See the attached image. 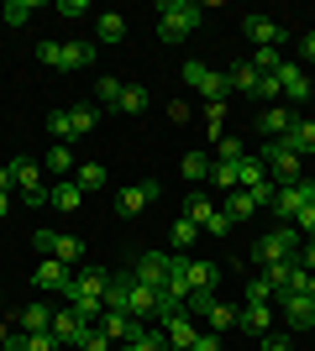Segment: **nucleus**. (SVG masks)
<instances>
[{
  "instance_id": "nucleus-1",
  "label": "nucleus",
  "mask_w": 315,
  "mask_h": 351,
  "mask_svg": "<svg viewBox=\"0 0 315 351\" xmlns=\"http://www.w3.org/2000/svg\"><path fill=\"white\" fill-rule=\"evenodd\" d=\"M189 32H200V5L195 0H158V43L179 47Z\"/></svg>"
},
{
  "instance_id": "nucleus-2",
  "label": "nucleus",
  "mask_w": 315,
  "mask_h": 351,
  "mask_svg": "<svg viewBox=\"0 0 315 351\" xmlns=\"http://www.w3.org/2000/svg\"><path fill=\"white\" fill-rule=\"evenodd\" d=\"M253 263L273 267V263H300V231L294 226H273L253 241Z\"/></svg>"
},
{
  "instance_id": "nucleus-3",
  "label": "nucleus",
  "mask_w": 315,
  "mask_h": 351,
  "mask_svg": "<svg viewBox=\"0 0 315 351\" xmlns=\"http://www.w3.org/2000/svg\"><path fill=\"white\" fill-rule=\"evenodd\" d=\"M184 84L189 89H200L210 105H226V95H231V84H226V73H215V69H205L200 58H189L184 63Z\"/></svg>"
},
{
  "instance_id": "nucleus-4",
  "label": "nucleus",
  "mask_w": 315,
  "mask_h": 351,
  "mask_svg": "<svg viewBox=\"0 0 315 351\" xmlns=\"http://www.w3.org/2000/svg\"><path fill=\"white\" fill-rule=\"evenodd\" d=\"M257 162L273 173V184H294V178H300V152H294V147H284V142H263Z\"/></svg>"
},
{
  "instance_id": "nucleus-5",
  "label": "nucleus",
  "mask_w": 315,
  "mask_h": 351,
  "mask_svg": "<svg viewBox=\"0 0 315 351\" xmlns=\"http://www.w3.org/2000/svg\"><path fill=\"white\" fill-rule=\"evenodd\" d=\"M168 267H174V252H142L126 273H132L137 283H148V289L163 293V289H168Z\"/></svg>"
},
{
  "instance_id": "nucleus-6",
  "label": "nucleus",
  "mask_w": 315,
  "mask_h": 351,
  "mask_svg": "<svg viewBox=\"0 0 315 351\" xmlns=\"http://www.w3.org/2000/svg\"><path fill=\"white\" fill-rule=\"evenodd\" d=\"M105 289H110V273L105 267H79V273H69V283H63V299H105Z\"/></svg>"
},
{
  "instance_id": "nucleus-7",
  "label": "nucleus",
  "mask_w": 315,
  "mask_h": 351,
  "mask_svg": "<svg viewBox=\"0 0 315 351\" xmlns=\"http://www.w3.org/2000/svg\"><path fill=\"white\" fill-rule=\"evenodd\" d=\"M158 194H163V184H158V178H142V184H126V189L116 194V210H121L126 220H132V215H142V210H148L152 199H158Z\"/></svg>"
},
{
  "instance_id": "nucleus-8",
  "label": "nucleus",
  "mask_w": 315,
  "mask_h": 351,
  "mask_svg": "<svg viewBox=\"0 0 315 351\" xmlns=\"http://www.w3.org/2000/svg\"><path fill=\"white\" fill-rule=\"evenodd\" d=\"M158 330H163L168 351H195V341H200V325H195V315H174V320H163Z\"/></svg>"
},
{
  "instance_id": "nucleus-9",
  "label": "nucleus",
  "mask_w": 315,
  "mask_h": 351,
  "mask_svg": "<svg viewBox=\"0 0 315 351\" xmlns=\"http://www.w3.org/2000/svg\"><path fill=\"white\" fill-rule=\"evenodd\" d=\"M294 126H300V110H294V105H268V110L257 116V132H263V136H279V142H284Z\"/></svg>"
},
{
  "instance_id": "nucleus-10",
  "label": "nucleus",
  "mask_w": 315,
  "mask_h": 351,
  "mask_svg": "<svg viewBox=\"0 0 315 351\" xmlns=\"http://www.w3.org/2000/svg\"><path fill=\"white\" fill-rule=\"evenodd\" d=\"M279 95H284V105H294V100H310V73L300 69V63H279Z\"/></svg>"
},
{
  "instance_id": "nucleus-11",
  "label": "nucleus",
  "mask_w": 315,
  "mask_h": 351,
  "mask_svg": "<svg viewBox=\"0 0 315 351\" xmlns=\"http://www.w3.org/2000/svg\"><path fill=\"white\" fill-rule=\"evenodd\" d=\"M279 309H284V325H294V330H310L315 325V299L310 293H279Z\"/></svg>"
},
{
  "instance_id": "nucleus-12",
  "label": "nucleus",
  "mask_w": 315,
  "mask_h": 351,
  "mask_svg": "<svg viewBox=\"0 0 315 351\" xmlns=\"http://www.w3.org/2000/svg\"><path fill=\"white\" fill-rule=\"evenodd\" d=\"M32 283L43 293H63V283H69V263H58V257H43V263L32 267Z\"/></svg>"
},
{
  "instance_id": "nucleus-13",
  "label": "nucleus",
  "mask_w": 315,
  "mask_h": 351,
  "mask_svg": "<svg viewBox=\"0 0 315 351\" xmlns=\"http://www.w3.org/2000/svg\"><path fill=\"white\" fill-rule=\"evenodd\" d=\"M242 32H247L257 47H279L284 43V27H279L273 16H242Z\"/></svg>"
},
{
  "instance_id": "nucleus-14",
  "label": "nucleus",
  "mask_w": 315,
  "mask_h": 351,
  "mask_svg": "<svg viewBox=\"0 0 315 351\" xmlns=\"http://www.w3.org/2000/svg\"><path fill=\"white\" fill-rule=\"evenodd\" d=\"M126 315L132 320H152L158 315V289H148V283L132 278V293H126Z\"/></svg>"
},
{
  "instance_id": "nucleus-15",
  "label": "nucleus",
  "mask_w": 315,
  "mask_h": 351,
  "mask_svg": "<svg viewBox=\"0 0 315 351\" xmlns=\"http://www.w3.org/2000/svg\"><path fill=\"white\" fill-rule=\"evenodd\" d=\"M215 278H221V267H215V263H200V257H189V267H184V283H189V293H215Z\"/></svg>"
},
{
  "instance_id": "nucleus-16",
  "label": "nucleus",
  "mask_w": 315,
  "mask_h": 351,
  "mask_svg": "<svg viewBox=\"0 0 315 351\" xmlns=\"http://www.w3.org/2000/svg\"><path fill=\"white\" fill-rule=\"evenodd\" d=\"M90 63H95V43H84V37L63 43V58H58L63 73H79V69H90Z\"/></svg>"
},
{
  "instance_id": "nucleus-17",
  "label": "nucleus",
  "mask_w": 315,
  "mask_h": 351,
  "mask_svg": "<svg viewBox=\"0 0 315 351\" xmlns=\"http://www.w3.org/2000/svg\"><path fill=\"white\" fill-rule=\"evenodd\" d=\"M84 330H90V325L79 320L74 309H53V336H58L63 346H79V336H84Z\"/></svg>"
},
{
  "instance_id": "nucleus-18",
  "label": "nucleus",
  "mask_w": 315,
  "mask_h": 351,
  "mask_svg": "<svg viewBox=\"0 0 315 351\" xmlns=\"http://www.w3.org/2000/svg\"><path fill=\"white\" fill-rule=\"evenodd\" d=\"M237 325L247 330V336H268V330H273V304H247L237 315Z\"/></svg>"
},
{
  "instance_id": "nucleus-19",
  "label": "nucleus",
  "mask_w": 315,
  "mask_h": 351,
  "mask_svg": "<svg viewBox=\"0 0 315 351\" xmlns=\"http://www.w3.org/2000/svg\"><path fill=\"white\" fill-rule=\"evenodd\" d=\"M257 79H263V73H257L247 58H237L231 69H226V84L237 89V95H257Z\"/></svg>"
},
{
  "instance_id": "nucleus-20",
  "label": "nucleus",
  "mask_w": 315,
  "mask_h": 351,
  "mask_svg": "<svg viewBox=\"0 0 315 351\" xmlns=\"http://www.w3.org/2000/svg\"><path fill=\"white\" fill-rule=\"evenodd\" d=\"M37 330H53V304H27L21 309V336H37Z\"/></svg>"
},
{
  "instance_id": "nucleus-21",
  "label": "nucleus",
  "mask_w": 315,
  "mask_h": 351,
  "mask_svg": "<svg viewBox=\"0 0 315 351\" xmlns=\"http://www.w3.org/2000/svg\"><path fill=\"white\" fill-rule=\"evenodd\" d=\"M79 205H84V189H79L74 178H63V184H53V210H63V215H74Z\"/></svg>"
},
{
  "instance_id": "nucleus-22",
  "label": "nucleus",
  "mask_w": 315,
  "mask_h": 351,
  "mask_svg": "<svg viewBox=\"0 0 315 351\" xmlns=\"http://www.w3.org/2000/svg\"><path fill=\"white\" fill-rule=\"evenodd\" d=\"M95 126H100V110H95V105H74V110H69V142H74V136H90Z\"/></svg>"
},
{
  "instance_id": "nucleus-23",
  "label": "nucleus",
  "mask_w": 315,
  "mask_h": 351,
  "mask_svg": "<svg viewBox=\"0 0 315 351\" xmlns=\"http://www.w3.org/2000/svg\"><path fill=\"white\" fill-rule=\"evenodd\" d=\"M237 315H242L237 304H226V299H215V304H210L205 315H200V320H205L210 330H215V336H221V330H231V325H237Z\"/></svg>"
},
{
  "instance_id": "nucleus-24",
  "label": "nucleus",
  "mask_w": 315,
  "mask_h": 351,
  "mask_svg": "<svg viewBox=\"0 0 315 351\" xmlns=\"http://www.w3.org/2000/svg\"><path fill=\"white\" fill-rule=\"evenodd\" d=\"M148 105H152L148 84H126V89H121V105H116V110H121V116H142Z\"/></svg>"
},
{
  "instance_id": "nucleus-25",
  "label": "nucleus",
  "mask_w": 315,
  "mask_h": 351,
  "mask_svg": "<svg viewBox=\"0 0 315 351\" xmlns=\"http://www.w3.org/2000/svg\"><path fill=\"white\" fill-rule=\"evenodd\" d=\"M43 173H53V178H69V173H74V158H69V147H63V142H53V147H47Z\"/></svg>"
},
{
  "instance_id": "nucleus-26",
  "label": "nucleus",
  "mask_w": 315,
  "mask_h": 351,
  "mask_svg": "<svg viewBox=\"0 0 315 351\" xmlns=\"http://www.w3.org/2000/svg\"><path fill=\"white\" fill-rule=\"evenodd\" d=\"M284 147H294V152H315V116H300V126H294V132L284 136Z\"/></svg>"
},
{
  "instance_id": "nucleus-27",
  "label": "nucleus",
  "mask_w": 315,
  "mask_h": 351,
  "mask_svg": "<svg viewBox=\"0 0 315 351\" xmlns=\"http://www.w3.org/2000/svg\"><path fill=\"white\" fill-rule=\"evenodd\" d=\"M226 215H231V220H253L257 215V199H253V194H247V189H231V194H226Z\"/></svg>"
},
{
  "instance_id": "nucleus-28",
  "label": "nucleus",
  "mask_w": 315,
  "mask_h": 351,
  "mask_svg": "<svg viewBox=\"0 0 315 351\" xmlns=\"http://www.w3.org/2000/svg\"><path fill=\"white\" fill-rule=\"evenodd\" d=\"M11 173H16V189H37V184H43V162L11 158Z\"/></svg>"
},
{
  "instance_id": "nucleus-29",
  "label": "nucleus",
  "mask_w": 315,
  "mask_h": 351,
  "mask_svg": "<svg viewBox=\"0 0 315 351\" xmlns=\"http://www.w3.org/2000/svg\"><path fill=\"white\" fill-rule=\"evenodd\" d=\"M195 236H200V226H195L189 215H179L174 226H168V241H174V252H189V247H195Z\"/></svg>"
},
{
  "instance_id": "nucleus-30",
  "label": "nucleus",
  "mask_w": 315,
  "mask_h": 351,
  "mask_svg": "<svg viewBox=\"0 0 315 351\" xmlns=\"http://www.w3.org/2000/svg\"><path fill=\"white\" fill-rule=\"evenodd\" d=\"M53 257H58V263H84V241H79V236H53Z\"/></svg>"
},
{
  "instance_id": "nucleus-31",
  "label": "nucleus",
  "mask_w": 315,
  "mask_h": 351,
  "mask_svg": "<svg viewBox=\"0 0 315 351\" xmlns=\"http://www.w3.org/2000/svg\"><path fill=\"white\" fill-rule=\"evenodd\" d=\"M95 32H100V43H121V37H126V16H121V11H105L100 21H95Z\"/></svg>"
},
{
  "instance_id": "nucleus-32",
  "label": "nucleus",
  "mask_w": 315,
  "mask_h": 351,
  "mask_svg": "<svg viewBox=\"0 0 315 351\" xmlns=\"http://www.w3.org/2000/svg\"><path fill=\"white\" fill-rule=\"evenodd\" d=\"M263 178H268V168H263L257 158H242V162H237V189H257Z\"/></svg>"
},
{
  "instance_id": "nucleus-33",
  "label": "nucleus",
  "mask_w": 315,
  "mask_h": 351,
  "mask_svg": "<svg viewBox=\"0 0 315 351\" xmlns=\"http://www.w3.org/2000/svg\"><path fill=\"white\" fill-rule=\"evenodd\" d=\"M74 184H79L84 194H95V189H105V184H110V173H105L100 162H84V168L74 173Z\"/></svg>"
},
{
  "instance_id": "nucleus-34",
  "label": "nucleus",
  "mask_w": 315,
  "mask_h": 351,
  "mask_svg": "<svg viewBox=\"0 0 315 351\" xmlns=\"http://www.w3.org/2000/svg\"><path fill=\"white\" fill-rule=\"evenodd\" d=\"M179 173L189 178V184H205V178H210V158H205V152H184Z\"/></svg>"
},
{
  "instance_id": "nucleus-35",
  "label": "nucleus",
  "mask_w": 315,
  "mask_h": 351,
  "mask_svg": "<svg viewBox=\"0 0 315 351\" xmlns=\"http://www.w3.org/2000/svg\"><path fill=\"white\" fill-rule=\"evenodd\" d=\"M69 309H74V315H79L84 325H100V315H105V299H90V293H84V299H69Z\"/></svg>"
},
{
  "instance_id": "nucleus-36",
  "label": "nucleus",
  "mask_w": 315,
  "mask_h": 351,
  "mask_svg": "<svg viewBox=\"0 0 315 351\" xmlns=\"http://www.w3.org/2000/svg\"><path fill=\"white\" fill-rule=\"evenodd\" d=\"M247 152H242V136H231V132H221L215 136V162H242Z\"/></svg>"
},
{
  "instance_id": "nucleus-37",
  "label": "nucleus",
  "mask_w": 315,
  "mask_h": 351,
  "mask_svg": "<svg viewBox=\"0 0 315 351\" xmlns=\"http://www.w3.org/2000/svg\"><path fill=\"white\" fill-rule=\"evenodd\" d=\"M184 215H189V220H195V226H200V231H205V226H210V215H215V205H210V199H205V194H189V205H184Z\"/></svg>"
},
{
  "instance_id": "nucleus-38",
  "label": "nucleus",
  "mask_w": 315,
  "mask_h": 351,
  "mask_svg": "<svg viewBox=\"0 0 315 351\" xmlns=\"http://www.w3.org/2000/svg\"><path fill=\"white\" fill-rule=\"evenodd\" d=\"M247 63H253L257 73H279V63H284V53H279V47H257V53H253V58H247Z\"/></svg>"
},
{
  "instance_id": "nucleus-39",
  "label": "nucleus",
  "mask_w": 315,
  "mask_h": 351,
  "mask_svg": "<svg viewBox=\"0 0 315 351\" xmlns=\"http://www.w3.org/2000/svg\"><path fill=\"white\" fill-rule=\"evenodd\" d=\"M294 267H300V263H273V267H263V278L273 283V293H284V289H289V273H294Z\"/></svg>"
},
{
  "instance_id": "nucleus-40",
  "label": "nucleus",
  "mask_w": 315,
  "mask_h": 351,
  "mask_svg": "<svg viewBox=\"0 0 315 351\" xmlns=\"http://www.w3.org/2000/svg\"><path fill=\"white\" fill-rule=\"evenodd\" d=\"M210 184H221L226 194L237 189V162H210Z\"/></svg>"
},
{
  "instance_id": "nucleus-41",
  "label": "nucleus",
  "mask_w": 315,
  "mask_h": 351,
  "mask_svg": "<svg viewBox=\"0 0 315 351\" xmlns=\"http://www.w3.org/2000/svg\"><path fill=\"white\" fill-rule=\"evenodd\" d=\"M247 304H273V283L263 278V273H257V278L247 283Z\"/></svg>"
},
{
  "instance_id": "nucleus-42",
  "label": "nucleus",
  "mask_w": 315,
  "mask_h": 351,
  "mask_svg": "<svg viewBox=\"0 0 315 351\" xmlns=\"http://www.w3.org/2000/svg\"><path fill=\"white\" fill-rule=\"evenodd\" d=\"M121 89H126V84H121V79H110V73H105L100 84H95V95H100V100L110 105V110H116V105H121Z\"/></svg>"
},
{
  "instance_id": "nucleus-43",
  "label": "nucleus",
  "mask_w": 315,
  "mask_h": 351,
  "mask_svg": "<svg viewBox=\"0 0 315 351\" xmlns=\"http://www.w3.org/2000/svg\"><path fill=\"white\" fill-rule=\"evenodd\" d=\"M0 21H11V27H27V21H32V5H27V0H11V5L0 11Z\"/></svg>"
},
{
  "instance_id": "nucleus-44",
  "label": "nucleus",
  "mask_w": 315,
  "mask_h": 351,
  "mask_svg": "<svg viewBox=\"0 0 315 351\" xmlns=\"http://www.w3.org/2000/svg\"><path fill=\"white\" fill-rule=\"evenodd\" d=\"M79 351H110V336H105V330H84V336H79Z\"/></svg>"
},
{
  "instance_id": "nucleus-45",
  "label": "nucleus",
  "mask_w": 315,
  "mask_h": 351,
  "mask_svg": "<svg viewBox=\"0 0 315 351\" xmlns=\"http://www.w3.org/2000/svg\"><path fill=\"white\" fill-rule=\"evenodd\" d=\"M63 341L53 336V330H37V336H27V351H58Z\"/></svg>"
},
{
  "instance_id": "nucleus-46",
  "label": "nucleus",
  "mask_w": 315,
  "mask_h": 351,
  "mask_svg": "<svg viewBox=\"0 0 315 351\" xmlns=\"http://www.w3.org/2000/svg\"><path fill=\"white\" fill-rule=\"evenodd\" d=\"M47 132L58 142H69V110H47Z\"/></svg>"
},
{
  "instance_id": "nucleus-47",
  "label": "nucleus",
  "mask_w": 315,
  "mask_h": 351,
  "mask_svg": "<svg viewBox=\"0 0 315 351\" xmlns=\"http://www.w3.org/2000/svg\"><path fill=\"white\" fill-rule=\"evenodd\" d=\"M247 194L257 199V210H268V205H273V194H279V184H273V178H263V184H257V189H247Z\"/></svg>"
},
{
  "instance_id": "nucleus-48",
  "label": "nucleus",
  "mask_w": 315,
  "mask_h": 351,
  "mask_svg": "<svg viewBox=\"0 0 315 351\" xmlns=\"http://www.w3.org/2000/svg\"><path fill=\"white\" fill-rule=\"evenodd\" d=\"M231 226H237V220L226 215V210H215V215H210V226H205V231H210V236H231Z\"/></svg>"
},
{
  "instance_id": "nucleus-49",
  "label": "nucleus",
  "mask_w": 315,
  "mask_h": 351,
  "mask_svg": "<svg viewBox=\"0 0 315 351\" xmlns=\"http://www.w3.org/2000/svg\"><path fill=\"white\" fill-rule=\"evenodd\" d=\"M37 58H43L47 69H58V58H63V43H37Z\"/></svg>"
},
{
  "instance_id": "nucleus-50",
  "label": "nucleus",
  "mask_w": 315,
  "mask_h": 351,
  "mask_svg": "<svg viewBox=\"0 0 315 351\" xmlns=\"http://www.w3.org/2000/svg\"><path fill=\"white\" fill-rule=\"evenodd\" d=\"M294 231H305V236L315 241V205H305L300 215H294Z\"/></svg>"
},
{
  "instance_id": "nucleus-51",
  "label": "nucleus",
  "mask_w": 315,
  "mask_h": 351,
  "mask_svg": "<svg viewBox=\"0 0 315 351\" xmlns=\"http://www.w3.org/2000/svg\"><path fill=\"white\" fill-rule=\"evenodd\" d=\"M257 100H279V79H273V73L257 79Z\"/></svg>"
},
{
  "instance_id": "nucleus-52",
  "label": "nucleus",
  "mask_w": 315,
  "mask_h": 351,
  "mask_svg": "<svg viewBox=\"0 0 315 351\" xmlns=\"http://www.w3.org/2000/svg\"><path fill=\"white\" fill-rule=\"evenodd\" d=\"M58 16H90V0H58Z\"/></svg>"
},
{
  "instance_id": "nucleus-53",
  "label": "nucleus",
  "mask_w": 315,
  "mask_h": 351,
  "mask_svg": "<svg viewBox=\"0 0 315 351\" xmlns=\"http://www.w3.org/2000/svg\"><path fill=\"white\" fill-rule=\"evenodd\" d=\"M205 121H210V132L221 136V121H226V105H205Z\"/></svg>"
},
{
  "instance_id": "nucleus-54",
  "label": "nucleus",
  "mask_w": 315,
  "mask_h": 351,
  "mask_svg": "<svg viewBox=\"0 0 315 351\" xmlns=\"http://www.w3.org/2000/svg\"><path fill=\"white\" fill-rule=\"evenodd\" d=\"M195 351H221V336H215V330H205V336L195 341Z\"/></svg>"
},
{
  "instance_id": "nucleus-55",
  "label": "nucleus",
  "mask_w": 315,
  "mask_h": 351,
  "mask_svg": "<svg viewBox=\"0 0 315 351\" xmlns=\"http://www.w3.org/2000/svg\"><path fill=\"white\" fill-rule=\"evenodd\" d=\"M300 58L315 63V32H305V37H300Z\"/></svg>"
},
{
  "instance_id": "nucleus-56",
  "label": "nucleus",
  "mask_w": 315,
  "mask_h": 351,
  "mask_svg": "<svg viewBox=\"0 0 315 351\" xmlns=\"http://www.w3.org/2000/svg\"><path fill=\"white\" fill-rule=\"evenodd\" d=\"M0 189H5V194L16 189V173H11V162H0Z\"/></svg>"
},
{
  "instance_id": "nucleus-57",
  "label": "nucleus",
  "mask_w": 315,
  "mask_h": 351,
  "mask_svg": "<svg viewBox=\"0 0 315 351\" xmlns=\"http://www.w3.org/2000/svg\"><path fill=\"white\" fill-rule=\"evenodd\" d=\"M0 351H27V336H21V330H11V341H5Z\"/></svg>"
},
{
  "instance_id": "nucleus-58",
  "label": "nucleus",
  "mask_w": 315,
  "mask_h": 351,
  "mask_svg": "<svg viewBox=\"0 0 315 351\" xmlns=\"http://www.w3.org/2000/svg\"><path fill=\"white\" fill-rule=\"evenodd\" d=\"M263 351H289V341H279V336H263Z\"/></svg>"
},
{
  "instance_id": "nucleus-59",
  "label": "nucleus",
  "mask_w": 315,
  "mask_h": 351,
  "mask_svg": "<svg viewBox=\"0 0 315 351\" xmlns=\"http://www.w3.org/2000/svg\"><path fill=\"white\" fill-rule=\"evenodd\" d=\"M305 293H310V299H315V273H305Z\"/></svg>"
},
{
  "instance_id": "nucleus-60",
  "label": "nucleus",
  "mask_w": 315,
  "mask_h": 351,
  "mask_svg": "<svg viewBox=\"0 0 315 351\" xmlns=\"http://www.w3.org/2000/svg\"><path fill=\"white\" fill-rule=\"evenodd\" d=\"M5 210H11V194H5V189H0V215H5Z\"/></svg>"
},
{
  "instance_id": "nucleus-61",
  "label": "nucleus",
  "mask_w": 315,
  "mask_h": 351,
  "mask_svg": "<svg viewBox=\"0 0 315 351\" xmlns=\"http://www.w3.org/2000/svg\"><path fill=\"white\" fill-rule=\"evenodd\" d=\"M5 341H11V330H5V325H0V346H5Z\"/></svg>"
},
{
  "instance_id": "nucleus-62",
  "label": "nucleus",
  "mask_w": 315,
  "mask_h": 351,
  "mask_svg": "<svg viewBox=\"0 0 315 351\" xmlns=\"http://www.w3.org/2000/svg\"><path fill=\"white\" fill-rule=\"evenodd\" d=\"M0 315H5V299H0Z\"/></svg>"
}]
</instances>
